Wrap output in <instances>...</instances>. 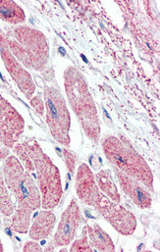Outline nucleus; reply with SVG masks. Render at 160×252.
Listing matches in <instances>:
<instances>
[{"label": "nucleus", "instance_id": "obj_17", "mask_svg": "<svg viewBox=\"0 0 160 252\" xmlns=\"http://www.w3.org/2000/svg\"><path fill=\"white\" fill-rule=\"evenodd\" d=\"M0 211L5 216H11L14 213V205L9 194L8 188L4 181L3 172L0 170Z\"/></svg>", "mask_w": 160, "mask_h": 252}, {"label": "nucleus", "instance_id": "obj_6", "mask_svg": "<svg viewBox=\"0 0 160 252\" xmlns=\"http://www.w3.org/2000/svg\"><path fill=\"white\" fill-rule=\"evenodd\" d=\"M46 123L53 138L64 146H69L71 138L69 135L71 117L65 99L60 91L53 87H46L43 92Z\"/></svg>", "mask_w": 160, "mask_h": 252}, {"label": "nucleus", "instance_id": "obj_13", "mask_svg": "<svg viewBox=\"0 0 160 252\" xmlns=\"http://www.w3.org/2000/svg\"><path fill=\"white\" fill-rule=\"evenodd\" d=\"M56 216L50 210L38 212L29 229V236L32 241L38 242L48 238L55 226Z\"/></svg>", "mask_w": 160, "mask_h": 252}, {"label": "nucleus", "instance_id": "obj_21", "mask_svg": "<svg viewBox=\"0 0 160 252\" xmlns=\"http://www.w3.org/2000/svg\"><path fill=\"white\" fill-rule=\"evenodd\" d=\"M30 100H31L32 107L34 109V111L37 113V115H39L41 117L44 112V105L42 103L41 98L38 95H36V96L32 97Z\"/></svg>", "mask_w": 160, "mask_h": 252}, {"label": "nucleus", "instance_id": "obj_10", "mask_svg": "<svg viewBox=\"0 0 160 252\" xmlns=\"http://www.w3.org/2000/svg\"><path fill=\"white\" fill-rule=\"evenodd\" d=\"M84 222L80 207L75 199H72L66 210L63 212L57 231L54 235L51 247L59 248L71 245L77 230Z\"/></svg>", "mask_w": 160, "mask_h": 252}, {"label": "nucleus", "instance_id": "obj_24", "mask_svg": "<svg viewBox=\"0 0 160 252\" xmlns=\"http://www.w3.org/2000/svg\"><path fill=\"white\" fill-rule=\"evenodd\" d=\"M3 251H4L3 246H2V243H1V239H0V252H2Z\"/></svg>", "mask_w": 160, "mask_h": 252}, {"label": "nucleus", "instance_id": "obj_23", "mask_svg": "<svg viewBox=\"0 0 160 252\" xmlns=\"http://www.w3.org/2000/svg\"><path fill=\"white\" fill-rule=\"evenodd\" d=\"M9 148H0V161L6 159L9 155Z\"/></svg>", "mask_w": 160, "mask_h": 252}, {"label": "nucleus", "instance_id": "obj_9", "mask_svg": "<svg viewBox=\"0 0 160 252\" xmlns=\"http://www.w3.org/2000/svg\"><path fill=\"white\" fill-rule=\"evenodd\" d=\"M0 55L6 67V70L9 72L10 76L17 84L20 91L26 95L28 99H31L35 91V85L32 81V76L29 72L25 70L22 64L16 59V57L10 51L6 36L3 31L0 28Z\"/></svg>", "mask_w": 160, "mask_h": 252}, {"label": "nucleus", "instance_id": "obj_19", "mask_svg": "<svg viewBox=\"0 0 160 252\" xmlns=\"http://www.w3.org/2000/svg\"><path fill=\"white\" fill-rule=\"evenodd\" d=\"M70 252H94V250L92 248V245L89 243V237H88L86 227L83 229L82 237L72 245V247L70 249Z\"/></svg>", "mask_w": 160, "mask_h": 252}, {"label": "nucleus", "instance_id": "obj_2", "mask_svg": "<svg viewBox=\"0 0 160 252\" xmlns=\"http://www.w3.org/2000/svg\"><path fill=\"white\" fill-rule=\"evenodd\" d=\"M64 85L69 103L83 129L91 140L97 143L100 138V123L85 77L76 67L70 66L64 72Z\"/></svg>", "mask_w": 160, "mask_h": 252}, {"label": "nucleus", "instance_id": "obj_15", "mask_svg": "<svg viewBox=\"0 0 160 252\" xmlns=\"http://www.w3.org/2000/svg\"><path fill=\"white\" fill-rule=\"evenodd\" d=\"M0 19L6 23L17 25L25 22L26 14L16 2L0 0Z\"/></svg>", "mask_w": 160, "mask_h": 252}, {"label": "nucleus", "instance_id": "obj_4", "mask_svg": "<svg viewBox=\"0 0 160 252\" xmlns=\"http://www.w3.org/2000/svg\"><path fill=\"white\" fill-rule=\"evenodd\" d=\"M102 149L113 167L136 179L151 191H155L153 171L129 139L124 135H107L102 139Z\"/></svg>", "mask_w": 160, "mask_h": 252}, {"label": "nucleus", "instance_id": "obj_22", "mask_svg": "<svg viewBox=\"0 0 160 252\" xmlns=\"http://www.w3.org/2000/svg\"><path fill=\"white\" fill-rule=\"evenodd\" d=\"M41 248L40 246L34 242H28L24 248H23V252H41Z\"/></svg>", "mask_w": 160, "mask_h": 252}, {"label": "nucleus", "instance_id": "obj_7", "mask_svg": "<svg viewBox=\"0 0 160 252\" xmlns=\"http://www.w3.org/2000/svg\"><path fill=\"white\" fill-rule=\"evenodd\" d=\"M100 215L121 235L131 236L137 229V219L133 213L125 207L115 203L106 197L103 193L100 194L99 201L96 206Z\"/></svg>", "mask_w": 160, "mask_h": 252}, {"label": "nucleus", "instance_id": "obj_8", "mask_svg": "<svg viewBox=\"0 0 160 252\" xmlns=\"http://www.w3.org/2000/svg\"><path fill=\"white\" fill-rule=\"evenodd\" d=\"M25 128V121L13 105L0 94V141L13 148Z\"/></svg>", "mask_w": 160, "mask_h": 252}, {"label": "nucleus", "instance_id": "obj_16", "mask_svg": "<svg viewBox=\"0 0 160 252\" xmlns=\"http://www.w3.org/2000/svg\"><path fill=\"white\" fill-rule=\"evenodd\" d=\"M96 180L99 189L102 190V192H104L113 202L115 203L121 202L120 193L117 189L115 183L113 182V179L109 171L101 170L96 174Z\"/></svg>", "mask_w": 160, "mask_h": 252}, {"label": "nucleus", "instance_id": "obj_14", "mask_svg": "<svg viewBox=\"0 0 160 252\" xmlns=\"http://www.w3.org/2000/svg\"><path fill=\"white\" fill-rule=\"evenodd\" d=\"M88 237L91 241V245L98 252H115L114 244L111 238L101 229L98 224H95L93 227L87 225Z\"/></svg>", "mask_w": 160, "mask_h": 252}, {"label": "nucleus", "instance_id": "obj_12", "mask_svg": "<svg viewBox=\"0 0 160 252\" xmlns=\"http://www.w3.org/2000/svg\"><path fill=\"white\" fill-rule=\"evenodd\" d=\"M114 168V173L118 179L119 185L124 191V193L130 197L133 202L141 209H147L152 206L153 198L151 193L145 189L140 182H138L136 179L130 177L129 175L123 173L119 169Z\"/></svg>", "mask_w": 160, "mask_h": 252}, {"label": "nucleus", "instance_id": "obj_5", "mask_svg": "<svg viewBox=\"0 0 160 252\" xmlns=\"http://www.w3.org/2000/svg\"><path fill=\"white\" fill-rule=\"evenodd\" d=\"M22 145L30 155L34 171H36L41 207L45 210H51L60 203L63 195L60 172L50 157L43 152L37 141L34 139L26 140L22 142Z\"/></svg>", "mask_w": 160, "mask_h": 252}, {"label": "nucleus", "instance_id": "obj_1", "mask_svg": "<svg viewBox=\"0 0 160 252\" xmlns=\"http://www.w3.org/2000/svg\"><path fill=\"white\" fill-rule=\"evenodd\" d=\"M3 177L18 205L11 221L12 229L18 234H27L32 212L41 206L39 189L32 175L25 170L20 160L15 156H8L5 159Z\"/></svg>", "mask_w": 160, "mask_h": 252}, {"label": "nucleus", "instance_id": "obj_20", "mask_svg": "<svg viewBox=\"0 0 160 252\" xmlns=\"http://www.w3.org/2000/svg\"><path fill=\"white\" fill-rule=\"evenodd\" d=\"M63 155H64V160H65L67 169L70 172V174L73 175L75 172V165H76L75 155L68 149H63Z\"/></svg>", "mask_w": 160, "mask_h": 252}, {"label": "nucleus", "instance_id": "obj_18", "mask_svg": "<svg viewBox=\"0 0 160 252\" xmlns=\"http://www.w3.org/2000/svg\"><path fill=\"white\" fill-rule=\"evenodd\" d=\"M14 153L18 156V158L20 159V162H22V165L24 166L25 170L27 172H29L30 174L32 173L34 171V167L32 164V161L30 157V155L27 153V151L25 150V148L23 147L22 143H16L13 147Z\"/></svg>", "mask_w": 160, "mask_h": 252}, {"label": "nucleus", "instance_id": "obj_3", "mask_svg": "<svg viewBox=\"0 0 160 252\" xmlns=\"http://www.w3.org/2000/svg\"><path fill=\"white\" fill-rule=\"evenodd\" d=\"M8 47L25 67L42 71L49 60V44L45 35L27 26L8 29L5 33Z\"/></svg>", "mask_w": 160, "mask_h": 252}, {"label": "nucleus", "instance_id": "obj_11", "mask_svg": "<svg viewBox=\"0 0 160 252\" xmlns=\"http://www.w3.org/2000/svg\"><path fill=\"white\" fill-rule=\"evenodd\" d=\"M75 188L79 198L84 203L94 207L97 205L101 193L97 188L95 175L86 163L81 164L78 169Z\"/></svg>", "mask_w": 160, "mask_h": 252}]
</instances>
